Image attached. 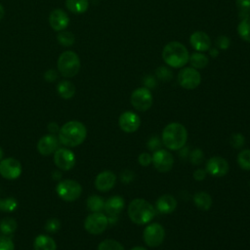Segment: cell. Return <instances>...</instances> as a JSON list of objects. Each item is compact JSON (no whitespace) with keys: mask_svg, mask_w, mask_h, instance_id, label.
<instances>
[{"mask_svg":"<svg viewBox=\"0 0 250 250\" xmlns=\"http://www.w3.org/2000/svg\"><path fill=\"white\" fill-rule=\"evenodd\" d=\"M57 192L59 196L65 201H74L82 193L80 184L74 180L61 181L57 186Z\"/></svg>","mask_w":250,"mask_h":250,"instance_id":"8992f818","label":"cell"},{"mask_svg":"<svg viewBox=\"0 0 250 250\" xmlns=\"http://www.w3.org/2000/svg\"><path fill=\"white\" fill-rule=\"evenodd\" d=\"M57 91L59 93V95L65 100H68L70 98H72L75 94V86L73 85L72 82L67 81V80H63L61 81L58 86H57Z\"/></svg>","mask_w":250,"mask_h":250,"instance_id":"cb8c5ba5","label":"cell"},{"mask_svg":"<svg viewBox=\"0 0 250 250\" xmlns=\"http://www.w3.org/2000/svg\"><path fill=\"white\" fill-rule=\"evenodd\" d=\"M189 159L193 165H199L200 163H202V161L204 159L203 151L199 148L193 149L189 154Z\"/></svg>","mask_w":250,"mask_h":250,"instance_id":"d590c367","label":"cell"},{"mask_svg":"<svg viewBox=\"0 0 250 250\" xmlns=\"http://www.w3.org/2000/svg\"><path fill=\"white\" fill-rule=\"evenodd\" d=\"M66 8L74 14H82L88 10V0H66Z\"/></svg>","mask_w":250,"mask_h":250,"instance_id":"d4e9b609","label":"cell"},{"mask_svg":"<svg viewBox=\"0 0 250 250\" xmlns=\"http://www.w3.org/2000/svg\"><path fill=\"white\" fill-rule=\"evenodd\" d=\"M48 128H49L50 132H52V133H56V132L60 131V128H59V126H58L56 123H54V122L50 123V124L48 125Z\"/></svg>","mask_w":250,"mask_h":250,"instance_id":"7dc6e473","label":"cell"},{"mask_svg":"<svg viewBox=\"0 0 250 250\" xmlns=\"http://www.w3.org/2000/svg\"><path fill=\"white\" fill-rule=\"evenodd\" d=\"M155 207L162 214H170L177 208V200L171 194H163L156 200Z\"/></svg>","mask_w":250,"mask_h":250,"instance_id":"ffe728a7","label":"cell"},{"mask_svg":"<svg viewBox=\"0 0 250 250\" xmlns=\"http://www.w3.org/2000/svg\"><path fill=\"white\" fill-rule=\"evenodd\" d=\"M153 98L149 89L141 87L131 94V104L138 111H146L152 105Z\"/></svg>","mask_w":250,"mask_h":250,"instance_id":"52a82bcc","label":"cell"},{"mask_svg":"<svg viewBox=\"0 0 250 250\" xmlns=\"http://www.w3.org/2000/svg\"><path fill=\"white\" fill-rule=\"evenodd\" d=\"M206 170L204 169H201V168H198L196 169L194 172H193V179L196 180V181H202L205 179L206 177Z\"/></svg>","mask_w":250,"mask_h":250,"instance_id":"f6af8a7d","label":"cell"},{"mask_svg":"<svg viewBox=\"0 0 250 250\" xmlns=\"http://www.w3.org/2000/svg\"><path fill=\"white\" fill-rule=\"evenodd\" d=\"M87 207L90 211L94 212H101L104 208V201L99 195H91L87 199Z\"/></svg>","mask_w":250,"mask_h":250,"instance_id":"4316f807","label":"cell"},{"mask_svg":"<svg viewBox=\"0 0 250 250\" xmlns=\"http://www.w3.org/2000/svg\"><path fill=\"white\" fill-rule=\"evenodd\" d=\"M0 250H15L14 242L5 235H0Z\"/></svg>","mask_w":250,"mask_h":250,"instance_id":"f35d334b","label":"cell"},{"mask_svg":"<svg viewBox=\"0 0 250 250\" xmlns=\"http://www.w3.org/2000/svg\"><path fill=\"white\" fill-rule=\"evenodd\" d=\"M17 229V222L12 218H5L0 223V230L4 234L13 233Z\"/></svg>","mask_w":250,"mask_h":250,"instance_id":"4dcf8cb0","label":"cell"},{"mask_svg":"<svg viewBox=\"0 0 250 250\" xmlns=\"http://www.w3.org/2000/svg\"><path fill=\"white\" fill-rule=\"evenodd\" d=\"M58 69L64 77L75 76L80 69V59L72 51H65L61 54L58 60Z\"/></svg>","mask_w":250,"mask_h":250,"instance_id":"5b68a950","label":"cell"},{"mask_svg":"<svg viewBox=\"0 0 250 250\" xmlns=\"http://www.w3.org/2000/svg\"><path fill=\"white\" fill-rule=\"evenodd\" d=\"M191 67L195 69L204 68L208 64V57L202 53H193L188 59Z\"/></svg>","mask_w":250,"mask_h":250,"instance_id":"484cf974","label":"cell"},{"mask_svg":"<svg viewBox=\"0 0 250 250\" xmlns=\"http://www.w3.org/2000/svg\"><path fill=\"white\" fill-rule=\"evenodd\" d=\"M124 206H125V202H124L123 197L119 196V195H114V196L109 197L104 202V210L110 217H115L123 210Z\"/></svg>","mask_w":250,"mask_h":250,"instance_id":"44dd1931","label":"cell"},{"mask_svg":"<svg viewBox=\"0 0 250 250\" xmlns=\"http://www.w3.org/2000/svg\"><path fill=\"white\" fill-rule=\"evenodd\" d=\"M164 62L171 67H183L188 63L189 54L188 49L180 42L172 41L165 45L162 51Z\"/></svg>","mask_w":250,"mask_h":250,"instance_id":"277c9868","label":"cell"},{"mask_svg":"<svg viewBox=\"0 0 250 250\" xmlns=\"http://www.w3.org/2000/svg\"><path fill=\"white\" fill-rule=\"evenodd\" d=\"M131 250H146V249L144 248V247H141V246H135Z\"/></svg>","mask_w":250,"mask_h":250,"instance_id":"f907efd6","label":"cell"},{"mask_svg":"<svg viewBox=\"0 0 250 250\" xmlns=\"http://www.w3.org/2000/svg\"><path fill=\"white\" fill-rule=\"evenodd\" d=\"M34 250H56L57 244L56 241L48 235L39 234L36 236L34 243Z\"/></svg>","mask_w":250,"mask_h":250,"instance_id":"7402d4cb","label":"cell"},{"mask_svg":"<svg viewBox=\"0 0 250 250\" xmlns=\"http://www.w3.org/2000/svg\"><path fill=\"white\" fill-rule=\"evenodd\" d=\"M116 182V176L111 171H103L95 179V187L98 190L105 192L110 190Z\"/></svg>","mask_w":250,"mask_h":250,"instance_id":"2e32d148","label":"cell"},{"mask_svg":"<svg viewBox=\"0 0 250 250\" xmlns=\"http://www.w3.org/2000/svg\"><path fill=\"white\" fill-rule=\"evenodd\" d=\"M87 136V130L83 123L77 120L66 122L60 128L59 140L65 146H77L81 145Z\"/></svg>","mask_w":250,"mask_h":250,"instance_id":"7a4b0ae2","label":"cell"},{"mask_svg":"<svg viewBox=\"0 0 250 250\" xmlns=\"http://www.w3.org/2000/svg\"><path fill=\"white\" fill-rule=\"evenodd\" d=\"M205 170L213 177H224L228 174L229 166L225 158L221 156H213L208 159Z\"/></svg>","mask_w":250,"mask_h":250,"instance_id":"5bb4252c","label":"cell"},{"mask_svg":"<svg viewBox=\"0 0 250 250\" xmlns=\"http://www.w3.org/2000/svg\"><path fill=\"white\" fill-rule=\"evenodd\" d=\"M58 41L61 45L62 46H65V47H68V46H71L73 43H74V35L69 32V31H60V33L58 34Z\"/></svg>","mask_w":250,"mask_h":250,"instance_id":"d6a6232c","label":"cell"},{"mask_svg":"<svg viewBox=\"0 0 250 250\" xmlns=\"http://www.w3.org/2000/svg\"><path fill=\"white\" fill-rule=\"evenodd\" d=\"M160 146H161V141L160 139L158 138V136H153L151 137L148 142H147V148L150 150V151H155L157 149L160 148Z\"/></svg>","mask_w":250,"mask_h":250,"instance_id":"60d3db41","label":"cell"},{"mask_svg":"<svg viewBox=\"0 0 250 250\" xmlns=\"http://www.w3.org/2000/svg\"><path fill=\"white\" fill-rule=\"evenodd\" d=\"M17 206H18L17 200L13 197L0 199V209L2 211H6V212L14 211L15 209H17Z\"/></svg>","mask_w":250,"mask_h":250,"instance_id":"836d02e7","label":"cell"},{"mask_svg":"<svg viewBox=\"0 0 250 250\" xmlns=\"http://www.w3.org/2000/svg\"><path fill=\"white\" fill-rule=\"evenodd\" d=\"M21 174V165L19 160L9 157L0 160V175L7 180H15Z\"/></svg>","mask_w":250,"mask_h":250,"instance_id":"7c38bea8","label":"cell"},{"mask_svg":"<svg viewBox=\"0 0 250 250\" xmlns=\"http://www.w3.org/2000/svg\"><path fill=\"white\" fill-rule=\"evenodd\" d=\"M138 161L142 166L146 167L152 162V156L148 152H142L138 157Z\"/></svg>","mask_w":250,"mask_h":250,"instance_id":"b9f144b4","label":"cell"},{"mask_svg":"<svg viewBox=\"0 0 250 250\" xmlns=\"http://www.w3.org/2000/svg\"><path fill=\"white\" fill-rule=\"evenodd\" d=\"M156 77L161 81H170L173 78V72L166 66H159L155 70Z\"/></svg>","mask_w":250,"mask_h":250,"instance_id":"e575fe53","label":"cell"},{"mask_svg":"<svg viewBox=\"0 0 250 250\" xmlns=\"http://www.w3.org/2000/svg\"><path fill=\"white\" fill-rule=\"evenodd\" d=\"M135 174L131 171V170H124L121 174H120V179L124 184H129L134 180Z\"/></svg>","mask_w":250,"mask_h":250,"instance_id":"7bdbcfd3","label":"cell"},{"mask_svg":"<svg viewBox=\"0 0 250 250\" xmlns=\"http://www.w3.org/2000/svg\"><path fill=\"white\" fill-rule=\"evenodd\" d=\"M209 54H210L212 57H217V56L219 55L218 48H210V49H209Z\"/></svg>","mask_w":250,"mask_h":250,"instance_id":"c3c4849f","label":"cell"},{"mask_svg":"<svg viewBox=\"0 0 250 250\" xmlns=\"http://www.w3.org/2000/svg\"><path fill=\"white\" fill-rule=\"evenodd\" d=\"M152 164L154 168L161 173H166L170 171L174 165L173 155L166 149H157L153 151Z\"/></svg>","mask_w":250,"mask_h":250,"instance_id":"8fae6325","label":"cell"},{"mask_svg":"<svg viewBox=\"0 0 250 250\" xmlns=\"http://www.w3.org/2000/svg\"><path fill=\"white\" fill-rule=\"evenodd\" d=\"M107 225V217L101 212H94L88 215L84 221V228L91 234H100L104 232Z\"/></svg>","mask_w":250,"mask_h":250,"instance_id":"9c48e42d","label":"cell"},{"mask_svg":"<svg viewBox=\"0 0 250 250\" xmlns=\"http://www.w3.org/2000/svg\"><path fill=\"white\" fill-rule=\"evenodd\" d=\"M187 140L188 131L181 123H169L162 131L161 142L170 150H179L183 148L187 143Z\"/></svg>","mask_w":250,"mask_h":250,"instance_id":"6da1fadb","label":"cell"},{"mask_svg":"<svg viewBox=\"0 0 250 250\" xmlns=\"http://www.w3.org/2000/svg\"><path fill=\"white\" fill-rule=\"evenodd\" d=\"M2 157H3V150H2V148L0 147V160H2Z\"/></svg>","mask_w":250,"mask_h":250,"instance_id":"816d5d0a","label":"cell"},{"mask_svg":"<svg viewBox=\"0 0 250 250\" xmlns=\"http://www.w3.org/2000/svg\"><path fill=\"white\" fill-rule=\"evenodd\" d=\"M229 44H230V40H229V38L228 36H226V35H221V36H219V37L217 38V40H216V46H217V48L222 49V50H227V49L229 48Z\"/></svg>","mask_w":250,"mask_h":250,"instance_id":"ab89813d","label":"cell"},{"mask_svg":"<svg viewBox=\"0 0 250 250\" xmlns=\"http://www.w3.org/2000/svg\"><path fill=\"white\" fill-rule=\"evenodd\" d=\"M127 212L130 220L137 225H146L149 223L155 214L153 206L143 198L133 199L129 203Z\"/></svg>","mask_w":250,"mask_h":250,"instance_id":"3957f363","label":"cell"},{"mask_svg":"<svg viewBox=\"0 0 250 250\" xmlns=\"http://www.w3.org/2000/svg\"><path fill=\"white\" fill-rule=\"evenodd\" d=\"M245 143L244 136L240 133H235L230 137V144L234 148H240Z\"/></svg>","mask_w":250,"mask_h":250,"instance_id":"8d00e7d4","label":"cell"},{"mask_svg":"<svg viewBox=\"0 0 250 250\" xmlns=\"http://www.w3.org/2000/svg\"><path fill=\"white\" fill-rule=\"evenodd\" d=\"M61 228V223L58 219H50L45 224V229L49 232H56Z\"/></svg>","mask_w":250,"mask_h":250,"instance_id":"74e56055","label":"cell"},{"mask_svg":"<svg viewBox=\"0 0 250 250\" xmlns=\"http://www.w3.org/2000/svg\"><path fill=\"white\" fill-rule=\"evenodd\" d=\"M143 238L147 246L153 248L157 247L163 242L165 238V229L160 224H149L146 227L143 232Z\"/></svg>","mask_w":250,"mask_h":250,"instance_id":"ba28073f","label":"cell"},{"mask_svg":"<svg viewBox=\"0 0 250 250\" xmlns=\"http://www.w3.org/2000/svg\"><path fill=\"white\" fill-rule=\"evenodd\" d=\"M178 82L183 88L192 90L199 86L201 82V75L198 70L191 66L184 67L178 73Z\"/></svg>","mask_w":250,"mask_h":250,"instance_id":"30bf717a","label":"cell"},{"mask_svg":"<svg viewBox=\"0 0 250 250\" xmlns=\"http://www.w3.org/2000/svg\"><path fill=\"white\" fill-rule=\"evenodd\" d=\"M236 7L240 20L250 19V0H236Z\"/></svg>","mask_w":250,"mask_h":250,"instance_id":"83f0119b","label":"cell"},{"mask_svg":"<svg viewBox=\"0 0 250 250\" xmlns=\"http://www.w3.org/2000/svg\"><path fill=\"white\" fill-rule=\"evenodd\" d=\"M59 141L55 135H45L37 143V150L42 155H50L58 148Z\"/></svg>","mask_w":250,"mask_h":250,"instance_id":"ac0fdd59","label":"cell"},{"mask_svg":"<svg viewBox=\"0 0 250 250\" xmlns=\"http://www.w3.org/2000/svg\"><path fill=\"white\" fill-rule=\"evenodd\" d=\"M237 163L242 170L250 171V149H243L238 153Z\"/></svg>","mask_w":250,"mask_h":250,"instance_id":"f546056e","label":"cell"},{"mask_svg":"<svg viewBox=\"0 0 250 250\" xmlns=\"http://www.w3.org/2000/svg\"><path fill=\"white\" fill-rule=\"evenodd\" d=\"M44 77H45V80H47V81H49V82H52V81H54V80L57 79L58 74H57V72H56L55 70L50 69V70H48V71L45 72Z\"/></svg>","mask_w":250,"mask_h":250,"instance_id":"bcb514c9","label":"cell"},{"mask_svg":"<svg viewBox=\"0 0 250 250\" xmlns=\"http://www.w3.org/2000/svg\"><path fill=\"white\" fill-rule=\"evenodd\" d=\"M193 203L199 210L207 211L212 206V197L205 191H197L193 195Z\"/></svg>","mask_w":250,"mask_h":250,"instance_id":"603a6c76","label":"cell"},{"mask_svg":"<svg viewBox=\"0 0 250 250\" xmlns=\"http://www.w3.org/2000/svg\"><path fill=\"white\" fill-rule=\"evenodd\" d=\"M144 85L146 86V88L150 89V88H155L156 86V80L153 76L151 75H147L144 78Z\"/></svg>","mask_w":250,"mask_h":250,"instance_id":"ee69618b","label":"cell"},{"mask_svg":"<svg viewBox=\"0 0 250 250\" xmlns=\"http://www.w3.org/2000/svg\"><path fill=\"white\" fill-rule=\"evenodd\" d=\"M237 32L241 39L250 42V19L241 20L237 26Z\"/></svg>","mask_w":250,"mask_h":250,"instance_id":"f1b7e54d","label":"cell"},{"mask_svg":"<svg viewBox=\"0 0 250 250\" xmlns=\"http://www.w3.org/2000/svg\"><path fill=\"white\" fill-rule=\"evenodd\" d=\"M118 125L122 131L126 133H134L141 125V119L134 111L127 110L120 114L118 118Z\"/></svg>","mask_w":250,"mask_h":250,"instance_id":"4fadbf2b","label":"cell"},{"mask_svg":"<svg viewBox=\"0 0 250 250\" xmlns=\"http://www.w3.org/2000/svg\"><path fill=\"white\" fill-rule=\"evenodd\" d=\"M189 43L198 52L208 51L211 47V40L209 35L203 31H195L190 35Z\"/></svg>","mask_w":250,"mask_h":250,"instance_id":"d6986e66","label":"cell"},{"mask_svg":"<svg viewBox=\"0 0 250 250\" xmlns=\"http://www.w3.org/2000/svg\"><path fill=\"white\" fill-rule=\"evenodd\" d=\"M54 163L58 168L68 171L72 169L75 164V156L73 152L67 148H59L55 151Z\"/></svg>","mask_w":250,"mask_h":250,"instance_id":"9a60e30c","label":"cell"},{"mask_svg":"<svg viewBox=\"0 0 250 250\" xmlns=\"http://www.w3.org/2000/svg\"><path fill=\"white\" fill-rule=\"evenodd\" d=\"M4 14H5L4 8H3V6L0 4V20H1V19H3V17H4Z\"/></svg>","mask_w":250,"mask_h":250,"instance_id":"681fc988","label":"cell"},{"mask_svg":"<svg viewBox=\"0 0 250 250\" xmlns=\"http://www.w3.org/2000/svg\"><path fill=\"white\" fill-rule=\"evenodd\" d=\"M98 250H124V247L114 239H104L99 244Z\"/></svg>","mask_w":250,"mask_h":250,"instance_id":"1f68e13d","label":"cell"},{"mask_svg":"<svg viewBox=\"0 0 250 250\" xmlns=\"http://www.w3.org/2000/svg\"><path fill=\"white\" fill-rule=\"evenodd\" d=\"M49 23L55 31H62L68 25L69 18L62 9H55L49 16Z\"/></svg>","mask_w":250,"mask_h":250,"instance_id":"e0dca14e","label":"cell"}]
</instances>
